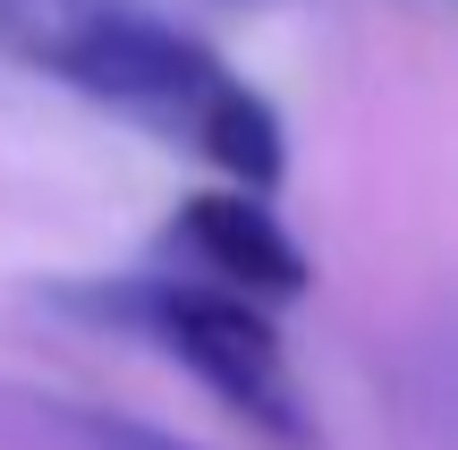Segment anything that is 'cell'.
<instances>
[{
    "instance_id": "obj_1",
    "label": "cell",
    "mask_w": 458,
    "mask_h": 450,
    "mask_svg": "<svg viewBox=\"0 0 458 450\" xmlns=\"http://www.w3.org/2000/svg\"><path fill=\"white\" fill-rule=\"evenodd\" d=\"M0 43L26 68H43V77L196 145L213 170H229L255 196L289 162L272 102L255 85H238L196 34L162 26L136 0H0Z\"/></svg>"
},
{
    "instance_id": "obj_3",
    "label": "cell",
    "mask_w": 458,
    "mask_h": 450,
    "mask_svg": "<svg viewBox=\"0 0 458 450\" xmlns=\"http://www.w3.org/2000/svg\"><path fill=\"white\" fill-rule=\"evenodd\" d=\"M170 247L187 255L196 281H221V289L263 298V306L306 289V255H297V238L255 204V187H246V196H187L179 221H170Z\"/></svg>"
},
{
    "instance_id": "obj_2",
    "label": "cell",
    "mask_w": 458,
    "mask_h": 450,
    "mask_svg": "<svg viewBox=\"0 0 458 450\" xmlns=\"http://www.w3.org/2000/svg\"><path fill=\"white\" fill-rule=\"evenodd\" d=\"M77 306H94L102 323L145 332L170 366H187L229 417H246L255 434L306 442V400H297L289 349H280V323L263 315V298H238V289H221V281H196V272H170V281L85 289Z\"/></svg>"
},
{
    "instance_id": "obj_4",
    "label": "cell",
    "mask_w": 458,
    "mask_h": 450,
    "mask_svg": "<svg viewBox=\"0 0 458 450\" xmlns=\"http://www.w3.org/2000/svg\"><path fill=\"white\" fill-rule=\"evenodd\" d=\"M43 417L68 434V450H196L145 417H119V408H43Z\"/></svg>"
}]
</instances>
